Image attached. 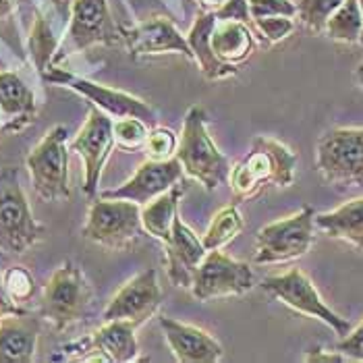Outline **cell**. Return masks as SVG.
<instances>
[{
	"label": "cell",
	"mask_w": 363,
	"mask_h": 363,
	"mask_svg": "<svg viewBox=\"0 0 363 363\" xmlns=\"http://www.w3.org/2000/svg\"><path fill=\"white\" fill-rule=\"evenodd\" d=\"M210 48L214 56L230 67H239L255 52V38L247 23L243 21H220L210 31Z\"/></svg>",
	"instance_id": "cell-22"
},
{
	"label": "cell",
	"mask_w": 363,
	"mask_h": 363,
	"mask_svg": "<svg viewBox=\"0 0 363 363\" xmlns=\"http://www.w3.org/2000/svg\"><path fill=\"white\" fill-rule=\"evenodd\" d=\"M326 38L340 44H359L363 33V15L359 0H345L324 28Z\"/></svg>",
	"instance_id": "cell-27"
},
{
	"label": "cell",
	"mask_w": 363,
	"mask_h": 363,
	"mask_svg": "<svg viewBox=\"0 0 363 363\" xmlns=\"http://www.w3.org/2000/svg\"><path fill=\"white\" fill-rule=\"evenodd\" d=\"M303 362L309 363H342L351 362L345 353H340L338 349H324V347H315V349H309L303 357Z\"/></svg>",
	"instance_id": "cell-37"
},
{
	"label": "cell",
	"mask_w": 363,
	"mask_h": 363,
	"mask_svg": "<svg viewBox=\"0 0 363 363\" xmlns=\"http://www.w3.org/2000/svg\"><path fill=\"white\" fill-rule=\"evenodd\" d=\"M315 228L363 252V197L351 199L330 212L315 214Z\"/></svg>",
	"instance_id": "cell-23"
},
{
	"label": "cell",
	"mask_w": 363,
	"mask_h": 363,
	"mask_svg": "<svg viewBox=\"0 0 363 363\" xmlns=\"http://www.w3.org/2000/svg\"><path fill=\"white\" fill-rule=\"evenodd\" d=\"M56 4H65V6H71L73 4V0H55Z\"/></svg>",
	"instance_id": "cell-42"
},
{
	"label": "cell",
	"mask_w": 363,
	"mask_h": 363,
	"mask_svg": "<svg viewBox=\"0 0 363 363\" xmlns=\"http://www.w3.org/2000/svg\"><path fill=\"white\" fill-rule=\"evenodd\" d=\"M253 286L255 274L252 266L216 250L206 253L189 289L197 301H218L228 297H243Z\"/></svg>",
	"instance_id": "cell-10"
},
{
	"label": "cell",
	"mask_w": 363,
	"mask_h": 363,
	"mask_svg": "<svg viewBox=\"0 0 363 363\" xmlns=\"http://www.w3.org/2000/svg\"><path fill=\"white\" fill-rule=\"evenodd\" d=\"M69 13H71L69 29L58 46L55 62L62 60L65 56L84 52L91 46L98 44L112 46L123 40L121 31L112 21L108 0H73Z\"/></svg>",
	"instance_id": "cell-11"
},
{
	"label": "cell",
	"mask_w": 363,
	"mask_h": 363,
	"mask_svg": "<svg viewBox=\"0 0 363 363\" xmlns=\"http://www.w3.org/2000/svg\"><path fill=\"white\" fill-rule=\"evenodd\" d=\"M259 286H262V291L266 295H270L272 299L280 301L282 306L291 308L293 311L301 313V315H308V318H313V320L326 324L340 338L349 335L351 328H353L347 318L336 313L335 309L322 299L315 284L299 268H293V270H289L284 274L266 277Z\"/></svg>",
	"instance_id": "cell-8"
},
{
	"label": "cell",
	"mask_w": 363,
	"mask_h": 363,
	"mask_svg": "<svg viewBox=\"0 0 363 363\" xmlns=\"http://www.w3.org/2000/svg\"><path fill=\"white\" fill-rule=\"evenodd\" d=\"M187 194V187L183 183H177L167 194L152 199L150 203L141 206V224L147 235L158 239L160 243H167L170 239V230L174 216L179 214V201Z\"/></svg>",
	"instance_id": "cell-25"
},
{
	"label": "cell",
	"mask_w": 363,
	"mask_h": 363,
	"mask_svg": "<svg viewBox=\"0 0 363 363\" xmlns=\"http://www.w3.org/2000/svg\"><path fill=\"white\" fill-rule=\"evenodd\" d=\"M17 311H23V308H19L17 303H13V299L6 295L4 284H2V274H0V318L2 315H9V313H17Z\"/></svg>",
	"instance_id": "cell-38"
},
{
	"label": "cell",
	"mask_w": 363,
	"mask_h": 363,
	"mask_svg": "<svg viewBox=\"0 0 363 363\" xmlns=\"http://www.w3.org/2000/svg\"><path fill=\"white\" fill-rule=\"evenodd\" d=\"M216 23V13L214 11H201L197 15V19L194 21V26L187 33V42L191 46V52H194V60L197 62L199 71L212 79V82H218V79H226V77H233L237 73V67H230V65H224L220 62L212 48H210V31Z\"/></svg>",
	"instance_id": "cell-24"
},
{
	"label": "cell",
	"mask_w": 363,
	"mask_h": 363,
	"mask_svg": "<svg viewBox=\"0 0 363 363\" xmlns=\"http://www.w3.org/2000/svg\"><path fill=\"white\" fill-rule=\"evenodd\" d=\"M252 19L257 17H297V2L293 0H250Z\"/></svg>",
	"instance_id": "cell-34"
},
{
	"label": "cell",
	"mask_w": 363,
	"mask_h": 363,
	"mask_svg": "<svg viewBox=\"0 0 363 363\" xmlns=\"http://www.w3.org/2000/svg\"><path fill=\"white\" fill-rule=\"evenodd\" d=\"M179 135L168 127H152L145 140V156L150 160H170L177 156Z\"/></svg>",
	"instance_id": "cell-32"
},
{
	"label": "cell",
	"mask_w": 363,
	"mask_h": 363,
	"mask_svg": "<svg viewBox=\"0 0 363 363\" xmlns=\"http://www.w3.org/2000/svg\"><path fill=\"white\" fill-rule=\"evenodd\" d=\"M42 313L17 311L0 318V363H29L35 359L42 333Z\"/></svg>",
	"instance_id": "cell-20"
},
{
	"label": "cell",
	"mask_w": 363,
	"mask_h": 363,
	"mask_svg": "<svg viewBox=\"0 0 363 363\" xmlns=\"http://www.w3.org/2000/svg\"><path fill=\"white\" fill-rule=\"evenodd\" d=\"M58 46L60 42H58V35H55L52 31V26L48 23L46 17L38 15L29 33V55L33 58V65L40 71V75L55 62Z\"/></svg>",
	"instance_id": "cell-28"
},
{
	"label": "cell",
	"mask_w": 363,
	"mask_h": 363,
	"mask_svg": "<svg viewBox=\"0 0 363 363\" xmlns=\"http://www.w3.org/2000/svg\"><path fill=\"white\" fill-rule=\"evenodd\" d=\"M336 349L345 353L351 362H363V318L355 328H351L349 335L336 342Z\"/></svg>",
	"instance_id": "cell-35"
},
{
	"label": "cell",
	"mask_w": 363,
	"mask_h": 363,
	"mask_svg": "<svg viewBox=\"0 0 363 363\" xmlns=\"http://www.w3.org/2000/svg\"><path fill=\"white\" fill-rule=\"evenodd\" d=\"M35 94L17 73L0 71V116L6 121L2 131L19 133L35 118Z\"/></svg>",
	"instance_id": "cell-21"
},
{
	"label": "cell",
	"mask_w": 363,
	"mask_h": 363,
	"mask_svg": "<svg viewBox=\"0 0 363 363\" xmlns=\"http://www.w3.org/2000/svg\"><path fill=\"white\" fill-rule=\"evenodd\" d=\"M158 324L179 363H216L224 357L223 345L208 330L167 315H162Z\"/></svg>",
	"instance_id": "cell-17"
},
{
	"label": "cell",
	"mask_w": 363,
	"mask_h": 363,
	"mask_svg": "<svg viewBox=\"0 0 363 363\" xmlns=\"http://www.w3.org/2000/svg\"><path fill=\"white\" fill-rule=\"evenodd\" d=\"M177 160L189 179L197 181L206 191H214L228 183L230 160L218 150L208 131V114L201 106H191L179 135Z\"/></svg>",
	"instance_id": "cell-2"
},
{
	"label": "cell",
	"mask_w": 363,
	"mask_h": 363,
	"mask_svg": "<svg viewBox=\"0 0 363 363\" xmlns=\"http://www.w3.org/2000/svg\"><path fill=\"white\" fill-rule=\"evenodd\" d=\"M315 210L311 206L262 226L255 237L253 264H286L303 257L315 241Z\"/></svg>",
	"instance_id": "cell-6"
},
{
	"label": "cell",
	"mask_w": 363,
	"mask_h": 363,
	"mask_svg": "<svg viewBox=\"0 0 363 363\" xmlns=\"http://www.w3.org/2000/svg\"><path fill=\"white\" fill-rule=\"evenodd\" d=\"M162 299L164 293L158 282L156 268H145L114 293L111 303L104 309L102 320H125L140 328L158 313Z\"/></svg>",
	"instance_id": "cell-14"
},
{
	"label": "cell",
	"mask_w": 363,
	"mask_h": 363,
	"mask_svg": "<svg viewBox=\"0 0 363 363\" xmlns=\"http://www.w3.org/2000/svg\"><path fill=\"white\" fill-rule=\"evenodd\" d=\"M345 0H299L297 19L313 33H324L328 19Z\"/></svg>",
	"instance_id": "cell-30"
},
{
	"label": "cell",
	"mask_w": 363,
	"mask_h": 363,
	"mask_svg": "<svg viewBox=\"0 0 363 363\" xmlns=\"http://www.w3.org/2000/svg\"><path fill=\"white\" fill-rule=\"evenodd\" d=\"M315 168L328 185L340 189L363 185V127H335L315 145Z\"/></svg>",
	"instance_id": "cell-7"
},
{
	"label": "cell",
	"mask_w": 363,
	"mask_h": 363,
	"mask_svg": "<svg viewBox=\"0 0 363 363\" xmlns=\"http://www.w3.org/2000/svg\"><path fill=\"white\" fill-rule=\"evenodd\" d=\"M67 141L69 129L65 125H56L26 158L33 191L44 201H58L71 197Z\"/></svg>",
	"instance_id": "cell-9"
},
{
	"label": "cell",
	"mask_w": 363,
	"mask_h": 363,
	"mask_svg": "<svg viewBox=\"0 0 363 363\" xmlns=\"http://www.w3.org/2000/svg\"><path fill=\"white\" fill-rule=\"evenodd\" d=\"M297 17H257V19H252L253 28L257 31V35H262L268 44H279L282 40H286L295 28Z\"/></svg>",
	"instance_id": "cell-33"
},
{
	"label": "cell",
	"mask_w": 363,
	"mask_h": 363,
	"mask_svg": "<svg viewBox=\"0 0 363 363\" xmlns=\"http://www.w3.org/2000/svg\"><path fill=\"white\" fill-rule=\"evenodd\" d=\"M0 118H2V116H0Z\"/></svg>",
	"instance_id": "cell-44"
},
{
	"label": "cell",
	"mask_w": 363,
	"mask_h": 363,
	"mask_svg": "<svg viewBox=\"0 0 363 363\" xmlns=\"http://www.w3.org/2000/svg\"><path fill=\"white\" fill-rule=\"evenodd\" d=\"M15 11V2L13 0H0V21L9 19Z\"/></svg>",
	"instance_id": "cell-39"
},
{
	"label": "cell",
	"mask_w": 363,
	"mask_h": 363,
	"mask_svg": "<svg viewBox=\"0 0 363 363\" xmlns=\"http://www.w3.org/2000/svg\"><path fill=\"white\" fill-rule=\"evenodd\" d=\"M114 143L123 152H138L145 147V140L150 133V125L138 116H125L114 121Z\"/></svg>",
	"instance_id": "cell-29"
},
{
	"label": "cell",
	"mask_w": 363,
	"mask_h": 363,
	"mask_svg": "<svg viewBox=\"0 0 363 363\" xmlns=\"http://www.w3.org/2000/svg\"><path fill=\"white\" fill-rule=\"evenodd\" d=\"M112 127V116L89 104L84 127L69 145V150L79 154L84 160V194L91 199L98 196L102 170L111 158L112 147L116 145Z\"/></svg>",
	"instance_id": "cell-13"
},
{
	"label": "cell",
	"mask_w": 363,
	"mask_h": 363,
	"mask_svg": "<svg viewBox=\"0 0 363 363\" xmlns=\"http://www.w3.org/2000/svg\"><path fill=\"white\" fill-rule=\"evenodd\" d=\"M138 326L125 320H104V324L91 335L71 345L82 355V362H108L129 363L135 362L140 355L138 342Z\"/></svg>",
	"instance_id": "cell-15"
},
{
	"label": "cell",
	"mask_w": 363,
	"mask_h": 363,
	"mask_svg": "<svg viewBox=\"0 0 363 363\" xmlns=\"http://www.w3.org/2000/svg\"><path fill=\"white\" fill-rule=\"evenodd\" d=\"M359 6H362V15H363V0H359ZM359 44L363 46V33H362V40H359Z\"/></svg>",
	"instance_id": "cell-43"
},
{
	"label": "cell",
	"mask_w": 363,
	"mask_h": 363,
	"mask_svg": "<svg viewBox=\"0 0 363 363\" xmlns=\"http://www.w3.org/2000/svg\"><path fill=\"white\" fill-rule=\"evenodd\" d=\"M42 79L46 84L69 87V89L82 94L91 106L106 112L112 118L138 116V118H143L147 125H152L156 121V111L147 102H143L141 98H138V96L121 91V89H114V87H108V85L89 82L85 77H77V75H73V73L56 67V65H50L42 73Z\"/></svg>",
	"instance_id": "cell-12"
},
{
	"label": "cell",
	"mask_w": 363,
	"mask_h": 363,
	"mask_svg": "<svg viewBox=\"0 0 363 363\" xmlns=\"http://www.w3.org/2000/svg\"><path fill=\"white\" fill-rule=\"evenodd\" d=\"M297 154L270 135H257L250 152L230 168L228 185L237 199H253L268 187H291L295 183Z\"/></svg>",
	"instance_id": "cell-1"
},
{
	"label": "cell",
	"mask_w": 363,
	"mask_h": 363,
	"mask_svg": "<svg viewBox=\"0 0 363 363\" xmlns=\"http://www.w3.org/2000/svg\"><path fill=\"white\" fill-rule=\"evenodd\" d=\"M185 177V170L181 162L174 158L170 160H145L140 168L116 189H108L98 194L100 197H111V199H131L140 206L150 203L152 199L167 194L170 187L181 183Z\"/></svg>",
	"instance_id": "cell-16"
},
{
	"label": "cell",
	"mask_w": 363,
	"mask_h": 363,
	"mask_svg": "<svg viewBox=\"0 0 363 363\" xmlns=\"http://www.w3.org/2000/svg\"><path fill=\"white\" fill-rule=\"evenodd\" d=\"M199 4H203L206 6V11H216L220 4H223L224 0H197Z\"/></svg>",
	"instance_id": "cell-40"
},
{
	"label": "cell",
	"mask_w": 363,
	"mask_h": 363,
	"mask_svg": "<svg viewBox=\"0 0 363 363\" xmlns=\"http://www.w3.org/2000/svg\"><path fill=\"white\" fill-rule=\"evenodd\" d=\"M162 245H164L167 272L170 282L179 289H189L196 270L208 253L201 237H197L194 228L177 214L172 223V230H170V239Z\"/></svg>",
	"instance_id": "cell-18"
},
{
	"label": "cell",
	"mask_w": 363,
	"mask_h": 363,
	"mask_svg": "<svg viewBox=\"0 0 363 363\" xmlns=\"http://www.w3.org/2000/svg\"><path fill=\"white\" fill-rule=\"evenodd\" d=\"M220 21H252L250 0H224L223 4L214 11Z\"/></svg>",
	"instance_id": "cell-36"
},
{
	"label": "cell",
	"mask_w": 363,
	"mask_h": 363,
	"mask_svg": "<svg viewBox=\"0 0 363 363\" xmlns=\"http://www.w3.org/2000/svg\"><path fill=\"white\" fill-rule=\"evenodd\" d=\"M243 230H245V218H243L239 206L228 203L212 216L206 233L201 235L203 247L208 252L223 250L224 245H228L233 239H237Z\"/></svg>",
	"instance_id": "cell-26"
},
{
	"label": "cell",
	"mask_w": 363,
	"mask_h": 363,
	"mask_svg": "<svg viewBox=\"0 0 363 363\" xmlns=\"http://www.w3.org/2000/svg\"><path fill=\"white\" fill-rule=\"evenodd\" d=\"M94 301V286L82 266L73 259L62 262L42 291L40 313L55 330H67L84 320Z\"/></svg>",
	"instance_id": "cell-5"
},
{
	"label": "cell",
	"mask_w": 363,
	"mask_h": 363,
	"mask_svg": "<svg viewBox=\"0 0 363 363\" xmlns=\"http://www.w3.org/2000/svg\"><path fill=\"white\" fill-rule=\"evenodd\" d=\"M127 48L133 56L185 55L194 60L187 35H183L167 17H152L123 33Z\"/></svg>",
	"instance_id": "cell-19"
},
{
	"label": "cell",
	"mask_w": 363,
	"mask_h": 363,
	"mask_svg": "<svg viewBox=\"0 0 363 363\" xmlns=\"http://www.w3.org/2000/svg\"><path fill=\"white\" fill-rule=\"evenodd\" d=\"M355 82H357V85L363 89V62L362 65H357V69H355Z\"/></svg>",
	"instance_id": "cell-41"
},
{
	"label": "cell",
	"mask_w": 363,
	"mask_h": 363,
	"mask_svg": "<svg viewBox=\"0 0 363 363\" xmlns=\"http://www.w3.org/2000/svg\"><path fill=\"white\" fill-rule=\"evenodd\" d=\"M2 284H4L6 295L19 308H23L28 301L33 299V295H35V280H33V277H31V272H29L28 268H23V266L6 268L2 272Z\"/></svg>",
	"instance_id": "cell-31"
},
{
	"label": "cell",
	"mask_w": 363,
	"mask_h": 363,
	"mask_svg": "<svg viewBox=\"0 0 363 363\" xmlns=\"http://www.w3.org/2000/svg\"><path fill=\"white\" fill-rule=\"evenodd\" d=\"M143 233L145 230L141 224L140 203L131 199H111L100 196L94 197L82 230L87 241L111 252L133 250Z\"/></svg>",
	"instance_id": "cell-4"
},
{
	"label": "cell",
	"mask_w": 363,
	"mask_h": 363,
	"mask_svg": "<svg viewBox=\"0 0 363 363\" xmlns=\"http://www.w3.org/2000/svg\"><path fill=\"white\" fill-rule=\"evenodd\" d=\"M44 233V224L33 218L17 168H0V255L26 253Z\"/></svg>",
	"instance_id": "cell-3"
}]
</instances>
